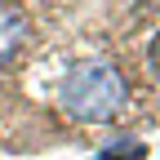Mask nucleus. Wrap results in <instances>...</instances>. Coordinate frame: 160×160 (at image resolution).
<instances>
[{
  "label": "nucleus",
  "mask_w": 160,
  "mask_h": 160,
  "mask_svg": "<svg viewBox=\"0 0 160 160\" xmlns=\"http://www.w3.org/2000/svg\"><path fill=\"white\" fill-rule=\"evenodd\" d=\"M125 76H120L116 67L107 62H85L67 71V80L58 85V107H62L71 120H80V125H107V120H116L120 111H125Z\"/></svg>",
  "instance_id": "nucleus-1"
},
{
  "label": "nucleus",
  "mask_w": 160,
  "mask_h": 160,
  "mask_svg": "<svg viewBox=\"0 0 160 160\" xmlns=\"http://www.w3.org/2000/svg\"><path fill=\"white\" fill-rule=\"evenodd\" d=\"M98 160H147V147L138 138H111V142L98 151Z\"/></svg>",
  "instance_id": "nucleus-3"
},
{
  "label": "nucleus",
  "mask_w": 160,
  "mask_h": 160,
  "mask_svg": "<svg viewBox=\"0 0 160 160\" xmlns=\"http://www.w3.org/2000/svg\"><path fill=\"white\" fill-rule=\"evenodd\" d=\"M27 45V18L13 5H0V67H9Z\"/></svg>",
  "instance_id": "nucleus-2"
},
{
  "label": "nucleus",
  "mask_w": 160,
  "mask_h": 160,
  "mask_svg": "<svg viewBox=\"0 0 160 160\" xmlns=\"http://www.w3.org/2000/svg\"><path fill=\"white\" fill-rule=\"evenodd\" d=\"M151 71H156V76H160V36H156V40H151Z\"/></svg>",
  "instance_id": "nucleus-4"
}]
</instances>
